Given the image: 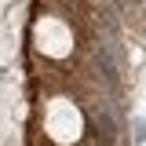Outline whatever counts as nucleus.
<instances>
[{
  "mask_svg": "<svg viewBox=\"0 0 146 146\" xmlns=\"http://www.w3.org/2000/svg\"><path fill=\"white\" fill-rule=\"evenodd\" d=\"M121 4H139V0H121Z\"/></svg>",
  "mask_w": 146,
  "mask_h": 146,
  "instance_id": "nucleus-2",
  "label": "nucleus"
},
{
  "mask_svg": "<svg viewBox=\"0 0 146 146\" xmlns=\"http://www.w3.org/2000/svg\"><path fill=\"white\" fill-rule=\"evenodd\" d=\"M91 70H95L99 80L117 84V77H121V58H117L113 40H99V44H95V51H91Z\"/></svg>",
  "mask_w": 146,
  "mask_h": 146,
  "instance_id": "nucleus-1",
  "label": "nucleus"
}]
</instances>
